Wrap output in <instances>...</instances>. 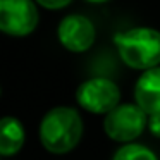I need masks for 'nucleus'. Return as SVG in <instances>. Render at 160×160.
<instances>
[{"label":"nucleus","mask_w":160,"mask_h":160,"mask_svg":"<svg viewBox=\"0 0 160 160\" xmlns=\"http://www.w3.org/2000/svg\"><path fill=\"white\" fill-rule=\"evenodd\" d=\"M119 55L126 66L150 71L160 64V31L152 28H132L114 36Z\"/></svg>","instance_id":"f03ea898"},{"label":"nucleus","mask_w":160,"mask_h":160,"mask_svg":"<svg viewBox=\"0 0 160 160\" xmlns=\"http://www.w3.org/2000/svg\"><path fill=\"white\" fill-rule=\"evenodd\" d=\"M59 42L71 52H86L95 43V26L86 16L71 14L60 21L59 29Z\"/></svg>","instance_id":"423d86ee"},{"label":"nucleus","mask_w":160,"mask_h":160,"mask_svg":"<svg viewBox=\"0 0 160 160\" xmlns=\"http://www.w3.org/2000/svg\"><path fill=\"white\" fill-rule=\"evenodd\" d=\"M146 128V114L132 103L117 105L112 112L105 115L103 129L108 138L119 143H131Z\"/></svg>","instance_id":"7ed1b4c3"},{"label":"nucleus","mask_w":160,"mask_h":160,"mask_svg":"<svg viewBox=\"0 0 160 160\" xmlns=\"http://www.w3.org/2000/svg\"><path fill=\"white\" fill-rule=\"evenodd\" d=\"M24 145V128L16 117L0 119V155H16Z\"/></svg>","instance_id":"6e6552de"},{"label":"nucleus","mask_w":160,"mask_h":160,"mask_svg":"<svg viewBox=\"0 0 160 160\" xmlns=\"http://www.w3.org/2000/svg\"><path fill=\"white\" fill-rule=\"evenodd\" d=\"M38 24L36 5L29 0H0V31L26 36Z\"/></svg>","instance_id":"39448f33"},{"label":"nucleus","mask_w":160,"mask_h":160,"mask_svg":"<svg viewBox=\"0 0 160 160\" xmlns=\"http://www.w3.org/2000/svg\"><path fill=\"white\" fill-rule=\"evenodd\" d=\"M112 160H157V155L143 145L129 143L119 148Z\"/></svg>","instance_id":"1a4fd4ad"},{"label":"nucleus","mask_w":160,"mask_h":160,"mask_svg":"<svg viewBox=\"0 0 160 160\" xmlns=\"http://www.w3.org/2000/svg\"><path fill=\"white\" fill-rule=\"evenodd\" d=\"M76 100L84 110L91 114H105L112 112L119 105L121 91L114 81L107 78H93L78 88Z\"/></svg>","instance_id":"20e7f679"},{"label":"nucleus","mask_w":160,"mask_h":160,"mask_svg":"<svg viewBox=\"0 0 160 160\" xmlns=\"http://www.w3.org/2000/svg\"><path fill=\"white\" fill-rule=\"evenodd\" d=\"M38 5H42V7L45 9H52V11H55V9H64L67 7V5H71L69 0H59V2H47V0H40Z\"/></svg>","instance_id":"9b49d317"},{"label":"nucleus","mask_w":160,"mask_h":160,"mask_svg":"<svg viewBox=\"0 0 160 160\" xmlns=\"http://www.w3.org/2000/svg\"><path fill=\"white\" fill-rule=\"evenodd\" d=\"M136 105L146 115L160 114V67L145 71L134 88Z\"/></svg>","instance_id":"0eeeda50"},{"label":"nucleus","mask_w":160,"mask_h":160,"mask_svg":"<svg viewBox=\"0 0 160 160\" xmlns=\"http://www.w3.org/2000/svg\"><path fill=\"white\" fill-rule=\"evenodd\" d=\"M148 129L153 136L160 138V114H155V115H150L148 119Z\"/></svg>","instance_id":"9d476101"},{"label":"nucleus","mask_w":160,"mask_h":160,"mask_svg":"<svg viewBox=\"0 0 160 160\" xmlns=\"http://www.w3.org/2000/svg\"><path fill=\"white\" fill-rule=\"evenodd\" d=\"M83 136V121L72 107H55L47 112L40 124L42 145L52 153H67Z\"/></svg>","instance_id":"f257e3e1"}]
</instances>
